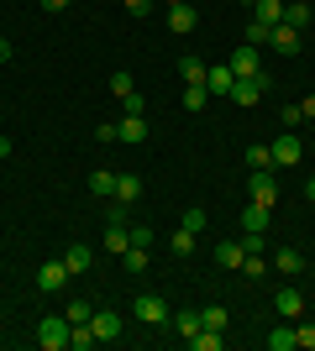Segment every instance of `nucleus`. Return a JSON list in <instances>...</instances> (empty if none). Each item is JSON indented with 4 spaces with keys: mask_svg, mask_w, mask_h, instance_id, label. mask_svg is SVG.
<instances>
[{
    "mask_svg": "<svg viewBox=\"0 0 315 351\" xmlns=\"http://www.w3.org/2000/svg\"><path fill=\"white\" fill-rule=\"evenodd\" d=\"M69 315H47V320H37V346L43 351H69Z\"/></svg>",
    "mask_w": 315,
    "mask_h": 351,
    "instance_id": "1",
    "label": "nucleus"
},
{
    "mask_svg": "<svg viewBox=\"0 0 315 351\" xmlns=\"http://www.w3.org/2000/svg\"><path fill=\"white\" fill-rule=\"evenodd\" d=\"M268 84H273V79H268V69H263V73H257V79H237L226 100H231V105H242V110H253V105L263 100V89H268Z\"/></svg>",
    "mask_w": 315,
    "mask_h": 351,
    "instance_id": "2",
    "label": "nucleus"
},
{
    "mask_svg": "<svg viewBox=\"0 0 315 351\" xmlns=\"http://www.w3.org/2000/svg\"><path fill=\"white\" fill-rule=\"evenodd\" d=\"M132 315H137L142 325H168V320H174V315H168V299H163V293H137Z\"/></svg>",
    "mask_w": 315,
    "mask_h": 351,
    "instance_id": "3",
    "label": "nucleus"
},
{
    "mask_svg": "<svg viewBox=\"0 0 315 351\" xmlns=\"http://www.w3.org/2000/svg\"><path fill=\"white\" fill-rule=\"evenodd\" d=\"M247 194H253L257 205H279V173L273 168H253L247 173Z\"/></svg>",
    "mask_w": 315,
    "mask_h": 351,
    "instance_id": "4",
    "label": "nucleus"
},
{
    "mask_svg": "<svg viewBox=\"0 0 315 351\" xmlns=\"http://www.w3.org/2000/svg\"><path fill=\"white\" fill-rule=\"evenodd\" d=\"M268 152H273V168H294V162L305 158V142L294 132H284L279 142H268Z\"/></svg>",
    "mask_w": 315,
    "mask_h": 351,
    "instance_id": "5",
    "label": "nucleus"
},
{
    "mask_svg": "<svg viewBox=\"0 0 315 351\" xmlns=\"http://www.w3.org/2000/svg\"><path fill=\"white\" fill-rule=\"evenodd\" d=\"M268 267L279 273V278H300V273H305V252H294V247H273Z\"/></svg>",
    "mask_w": 315,
    "mask_h": 351,
    "instance_id": "6",
    "label": "nucleus"
},
{
    "mask_svg": "<svg viewBox=\"0 0 315 351\" xmlns=\"http://www.w3.org/2000/svg\"><path fill=\"white\" fill-rule=\"evenodd\" d=\"M226 69L237 73V79H257V73H263V58H257V47H247V43H242L237 53L226 58Z\"/></svg>",
    "mask_w": 315,
    "mask_h": 351,
    "instance_id": "7",
    "label": "nucleus"
},
{
    "mask_svg": "<svg viewBox=\"0 0 315 351\" xmlns=\"http://www.w3.org/2000/svg\"><path fill=\"white\" fill-rule=\"evenodd\" d=\"M63 289H69V267H63V257L37 267V293H63Z\"/></svg>",
    "mask_w": 315,
    "mask_h": 351,
    "instance_id": "8",
    "label": "nucleus"
},
{
    "mask_svg": "<svg viewBox=\"0 0 315 351\" xmlns=\"http://www.w3.org/2000/svg\"><path fill=\"white\" fill-rule=\"evenodd\" d=\"M195 27H200V11H195V5H168V32H174V37H189Z\"/></svg>",
    "mask_w": 315,
    "mask_h": 351,
    "instance_id": "9",
    "label": "nucleus"
},
{
    "mask_svg": "<svg viewBox=\"0 0 315 351\" xmlns=\"http://www.w3.org/2000/svg\"><path fill=\"white\" fill-rule=\"evenodd\" d=\"M273 309H279V320H300L305 315V293L300 289H279L273 293Z\"/></svg>",
    "mask_w": 315,
    "mask_h": 351,
    "instance_id": "10",
    "label": "nucleus"
},
{
    "mask_svg": "<svg viewBox=\"0 0 315 351\" xmlns=\"http://www.w3.org/2000/svg\"><path fill=\"white\" fill-rule=\"evenodd\" d=\"M268 47H273V53H284V58H294L305 43H300V32H294V27H284V21H279V27L268 32Z\"/></svg>",
    "mask_w": 315,
    "mask_h": 351,
    "instance_id": "11",
    "label": "nucleus"
},
{
    "mask_svg": "<svg viewBox=\"0 0 315 351\" xmlns=\"http://www.w3.org/2000/svg\"><path fill=\"white\" fill-rule=\"evenodd\" d=\"M116 142H126V147L148 142V116H121L116 121Z\"/></svg>",
    "mask_w": 315,
    "mask_h": 351,
    "instance_id": "12",
    "label": "nucleus"
},
{
    "mask_svg": "<svg viewBox=\"0 0 315 351\" xmlns=\"http://www.w3.org/2000/svg\"><path fill=\"white\" fill-rule=\"evenodd\" d=\"M90 325H95V336H100V341H121V315H116V309H95Z\"/></svg>",
    "mask_w": 315,
    "mask_h": 351,
    "instance_id": "13",
    "label": "nucleus"
},
{
    "mask_svg": "<svg viewBox=\"0 0 315 351\" xmlns=\"http://www.w3.org/2000/svg\"><path fill=\"white\" fill-rule=\"evenodd\" d=\"M84 189H90L95 199H116V173H110V168H95V173L84 178Z\"/></svg>",
    "mask_w": 315,
    "mask_h": 351,
    "instance_id": "14",
    "label": "nucleus"
},
{
    "mask_svg": "<svg viewBox=\"0 0 315 351\" xmlns=\"http://www.w3.org/2000/svg\"><path fill=\"white\" fill-rule=\"evenodd\" d=\"M142 199V173H116V205H137Z\"/></svg>",
    "mask_w": 315,
    "mask_h": 351,
    "instance_id": "15",
    "label": "nucleus"
},
{
    "mask_svg": "<svg viewBox=\"0 0 315 351\" xmlns=\"http://www.w3.org/2000/svg\"><path fill=\"white\" fill-rule=\"evenodd\" d=\"M90 263H95V252H90V247H79V241H74L69 252H63V267H69V278H79V273H90Z\"/></svg>",
    "mask_w": 315,
    "mask_h": 351,
    "instance_id": "16",
    "label": "nucleus"
},
{
    "mask_svg": "<svg viewBox=\"0 0 315 351\" xmlns=\"http://www.w3.org/2000/svg\"><path fill=\"white\" fill-rule=\"evenodd\" d=\"M268 220H273V205H257L253 199V205L242 210V231H268Z\"/></svg>",
    "mask_w": 315,
    "mask_h": 351,
    "instance_id": "17",
    "label": "nucleus"
},
{
    "mask_svg": "<svg viewBox=\"0 0 315 351\" xmlns=\"http://www.w3.org/2000/svg\"><path fill=\"white\" fill-rule=\"evenodd\" d=\"M242 257H247L242 241H221V247H215V267H226V273H242Z\"/></svg>",
    "mask_w": 315,
    "mask_h": 351,
    "instance_id": "18",
    "label": "nucleus"
},
{
    "mask_svg": "<svg viewBox=\"0 0 315 351\" xmlns=\"http://www.w3.org/2000/svg\"><path fill=\"white\" fill-rule=\"evenodd\" d=\"M184 346H189V351H221L226 336H221V330H205V325H200L195 336H184Z\"/></svg>",
    "mask_w": 315,
    "mask_h": 351,
    "instance_id": "19",
    "label": "nucleus"
},
{
    "mask_svg": "<svg viewBox=\"0 0 315 351\" xmlns=\"http://www.w3.org/2000/svg\"><path fill=\"white\" fill-rule=\"evenodd\" d=\"M231 84H237V73L226 69V63H215V69L205 73V89H210V95H231Z\"/></svg>",
    "mask_w": 315,
    "mask_h": 351,
    "instance_id": "20",
    "label": "nucleus"
},
{
    "mask_svg": "<svg viewBox=\"0 0 315 351\" xmlns=\"http://www.w3.org/2000/svg\"><path fill=\"white\" fill-rule=\"evenodd\" d=\"M200 325H205V330H221V336H226V325H231L226 304H200Z\"/></svg>",
    "mask_w": 315,
    "mask_h": 351,
    "instance_id": "21",
    "label": "nucleus"
},
{
    "mask_svg": "<svg viewBox=\"0 0 315 351\" xmlns=\"http://www.w3.org/2000/svg\"><path fill=\"white\" fill-rule=\"evenodd\" d=\"M90 346H100V336H95V325L84 320V325H74V330H69V351H90Z\"/></svg>",
    "mask_w": 315,
    "mask_h": 351,
    "instance_id": "22",
    "label": "nucleus"
},
{
    "mask_svg": "<svg viewBox=\"0 0 315 351\" xmlns=\"http://www.w3.org/2000/svg\"><path fill=\"white\" fill-rule=\"evenodd\" d=\"M253 16L263 21V27H279V21H284V0H257Z\"/></svg>",
    "mask_w": 315,
    "mask_h": 351,
    "instance_id": "23",
    "label": "nucleus"
},
{
    "mask_svg": "<svg viewBox=\"0 0 315 351\" xmlns=\"http://www.w3.org/2000/svg\"><path fill=\"white\" fill-rule=\"evenodd\" d=\"M268 351H300V341H294V325H279V330H268Z\"/></svg>",
    "mask_w": 315,
    "mask_h": 351,
    "instance_id": "24",
    "label": "nucleus"
},
{
    "mask_svg": "<svg viewBox=\"0 0 315 351\" xmlns=\"http://www.w3.org/2000/svg\"><path fill=\"white\" fill-rule=\"evenodd\" d=\"M121 267H126L132 278H142V273H148V247H126L121 252Z\"/></svg>",
    "mask_w": 315,
    "mask_h": 351,
    "instance_id": "25",
    "label": "nucleus"
},
{
    "mask_svg": "<svg viewBox=\"0 0 315 351\" xmlns=\"http://www.w3.org/2000/svg\"><path fill=\"white\" fill-rule=\"evenodd\" d=\"M179 73H184V84H205V73H210V69L195 58V53H184V58H179Z\"/></svg>",
    "mask_w": 315,
    "mask_h": 351,
    "instance_id": "26",
    "label": "nucleus"
},
{
    "mask_svg": "<svg viewBox=\"0 0 315 351\" xmlns=\"http://www.w3.org/2000/svg\"><path fill=\"white\" fill-rule=\"evenodd\" d=\"M310 5H305V0H294V5H284V27H294V32H305V27H310Z\"/></svg>",
    "mask_w": 315,
    "mask_h": 351,
    "instance_id": "27",
    "label": "nucleus"
},
{
    "mask_svg": "<svg viewBox=\"0 0 315 351\" xmlns=\"http://www.w3.org/2000/svg\"><path fill=\"white\" fill-rule=\"evenodd\" d=\"M174 330H179V336H195L200 330V309H179V315H174Z\"/></svg>",
    "mask_w": 315,
    "mask_h": 351,
    "instance_id": "28",
    "label": "nucleus"
},
{
    "mask_svg": "<svg viewBox=\"0 0 315 351\" xmlns=\"http://www.w3.org/2000/svg\"><path fill=\"white\" fill-rule=\"evenodd\" d=\"M205 100H210L205 84H184V110H205Z\"/></svg>",
    "mask_w": 315,
    "mask_h": 351,
    "instance_id": "29",
    "label": "nucleus"
},
{
    "mask_svg": "<svg viewBox=\"0 0 315 351\" xmlns=\"http://www.w3.org/2000/svg\"><path fill=\"white\" fill-rule=\"evenodd\" d=\"M242 273H247V278H263V273H273V267H268L263 252H253V257H242Z\"/></svg>",
    "mask_w": 315,
    "mask_h": 351,
    "instance_id": "30",
    "label": "nucleus"
},
{
    "mask_svg": "<svg viewBox=\"0 0 315 351\" xmlns=\"http://www.w3.org/2000/svg\"><path fill=\"white\" fill-rule=\"evenodd\" d=\"M168 247L179 252V257H189V252H195V231H184V226H179V231L168 236Z\"/></svg>",
    "mask_w": 315,
    "mask_h": 351,
    "instance_id": "31",
    "label": "nucleus"
},
{
    "mask_svg": "<svg viewBox=\"0 0 315 351\" xmlns=\"http://www.w3.org/2000/svg\"><path fill=\"white\" fill-rule=\"evenodd\" d=\"M247 168H273V152L263 142H253V147H247Z\"/></svg>",
    "mask_w": 315,
    "mask_h": 351,
    "instance_id": "32",
    "label": "nucleus"
},
{
    "mask_svg": "<svg viewBox=\"0 0 315 351\" xmlns=\"http://www.w3.org/2000/svg\"><path fill=\"white\" fill-rule=\"evenodd\" d=\"M132 89H137V79H132V73H110V95H121V100H126V95H132Z\"/></svg>",
    "mask_w": 315,
    "mask_h": 351,
    "instance_id": "33",
    "label": "nucleus"
},
{
    "mask_svg": "<svg viewBox=\"0 0 315 351\" xmlns=\"http://www.w3.org/2000/svg\"><path fill=\"white\" fill-rule=\"evenodd\" d=\"M268 32H273V27H263V21H257V16H253V21H247V32H242V37H247V47H257V43H268Z\"/></svg>",
    "mask_w": 315,
    "mask_h": 351,
    "instance_id": "34",
    "label": "nucleus"
},
{
    "mask_svg": "<svg viewBox=\"0 0 315 351\" xmlns=\"http://www.w3.org/2000/svg\"><path fill=\"white\" fill-rule=\"evenodd\" d=\"M90 315H95V304H90V299H74V304H69V325H84Z\"/></svg>",
    "mask_w": 315,
    "mask_h": 351,
    "instance_id": "35",
    "label": "nucleus"
},
{
    "mask_svg": "<svg viewBox=\"0 0 315 351\" xmlns=\"http://www.w3.org/2000/svg\"><path fill=\"white\" fill-rule=\"evenodd\" d=\"M121 105H126V116H148V95H142V89H132Z\"/></svg>",
    "mask_w": 315,
    "mask_h": 351,
    "instance_id": "36",
    "label": "nucleus"
},
{
    "mask_svg": "<svg viewBox=\"0 0 315 351\" xmlns=\"http://www.w3.org/2000/svg\"><path fill=\"white\" fill-rule=\"evenodd\" d=\"M179 226H184V231H205V210H184V215H179Z\"/></svg>",
    "mask_w": 315,
    "mask_h": 351,
    "instance_id": "37",
    "label": "nucleus"
},
{
    "mask_svg": "<svg viewBox=\"0 0 315 351\" xmlns=\"http://www.w3.org/2000/svg\"><path fill=\"white\" fill-rule=\"evenodd\" d=\"M294 341H300L305 351H315V320H305V325H294Z\"/></svg>",
    "mask_w": 315,
    "mask_h": 351,
    "instance_id": "38",
    "label": "nucleus"
},
{
    "mask_svg": "<svg viewBox=\"0 0 315 351\" xmlns=\"http://www.w3.org/2000/svg\"><path fill=\"white\" fill-rule=\"evenodd\" d=\"M300 121H305V110H300V105H284V116H279V126H300Z\"/></svg>",
    "mask_w": 315,
    "mask_h": 351,
    "instance_id": "39",
    "label": "nucleus"
},
{
    "mask_svg": "<svg viewBox=\"0 0 315 351\" xmlns=\"http://www.w3.org/2000/svg\"><path fill=\"white\" fill-rule=\"evenodd\" d=\"M132 247H152V231H148V226H132Z\"/></svg>",
    "mask_w": 315,
    "mask_h": 351,
    "instance_id": "40",
    "label": "nucleus"
},
{
    "mask_svg": "<svg viewBox=\"0 0 315 351\" xmlns=\"http://www.w3.org/2000/svg\"><path fill=\"white\" fill-rule=\"evenodd\" d=\"M121 5H126L132 16H148V11H152V0H121Z\"/></svg>",
    "mask_w": 315,
    "mask_h": 351,
    "instance_id": "41",
    "label": "nucleus"
},
{
    "mask_svg": "<svg viewBox=\"0 0 315 351\" xmlns=\"http://www.w3.org/2000/svg\"><path fill=\"white\" fill-rule=\"evenodd\" d=\"M300 110H305V121H315V95H305V100H300Z\"/></svg>",
    "mask_w": 315,
    "mask_h": 351,
    "instance_id": "42",
    "label": "nucleus"
},
{
    "mask_svg": "<svg viewBox=\"0 0 315 351\" xmlns=\"http://www.w3.org/2000/svg\"><path fill=\"white\" fill-rule=\"evenodd\" d=\"M0 63H11V43L5 37H0Z\"/></svg>",
    "mask_w": 315,
    "mask_h": 351,
    "instance_id": "43",
    "label": "nucleus"
},
{
    "mask_svg": "<svg viewBox=\"0 0 315 351\" xmlns=\"http://www.w3.org/2000/svg\"><path fill=\"white\" fill-rule=\"evenodd\" d=\"M63 5H69V0H43V11H63Z\"/></svg>",
    "mask_w": 315,
    "mask_h": 351,
    "instance_id": "44",
    "label": "nucleus"
},
{
    "mask_svg": "<svg viewBox=\"0 0 315 351\" xmlns=\"http://www.w3.org/2000/svg\"><path fill=\"white\" fill-rule=\"evenodd\" d=\"M0 158H11V136H0Z\"/></svg>",
    "mask_w": 315,
    "mask_h": 351,
    "instance_id": "45",
    "label": "nucleus"
},
{
    "mask_svg": "<svg viewBox=\"0 0 315 351\" xmlns=\"http://www.w3.org/2000/svg\"><path fill=\"white\" fill-rule=\"evenodd\" d=\"M305 199H310V205H315V178H310V184H305Z\"/></svg>",
    "mask_w": 315,
    "mask_h": 351,
    "instance_id": "46",
    "label": "nucleus"
},
{
    "mask_svg": "<svg viewBox=\"0 0 315 351\" xmlns=\"http://www.w3.org/2000/svg\"><path fill=\"white\" fill-rule=\"evenodd\" d=\"M168 5H189V0H168Z\"/></svg>",
    "mask_w": 315,
    "mask_h": 351,
    "instance_id": "47",
    "label": "nucleus"
},
{
    "mask_svg": "<svg viewBox=\"0 0 315 351\" xmlns=\"http://www.w3.org/2000/svg\"><path fill=\"white\" fill-rule=\"evenodd\" d=\"M242 5H257V0H242Z\"/></svg>",
    "mask_w": 315,
    "mask_h": 351,
    "instance_id": "48",
    "label": "nucleus"
}]
</instances>
